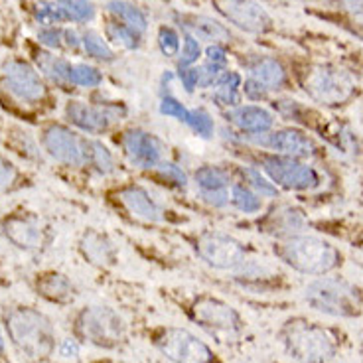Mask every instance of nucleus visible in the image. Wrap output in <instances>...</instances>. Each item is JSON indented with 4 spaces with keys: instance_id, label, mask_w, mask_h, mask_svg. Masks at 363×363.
I'll list each match as a JSON object with an SVG mask.
<instances>
[{
    "instance_id": "f257e3e1",
    "label": "nucleus",
    "mask_w": 363,
    "mask_h": 363,
    "mask_svg": "<svg viewBox=\"0 0 363 363\" xmlns=\"http://www.w3.org/2000/svg\"><path fill=\"white\" fill-rule=\"evenodd\" d=\"M272 251L279 261L304 274L322 277V274L336 271L342 264L340 249L316 235L296 233V235L282 239L281 243L272 247Z\"/></svg>"
},
{
    "instance_id": "f03ea898",
    "label": "nucleus",
    "mask_w": 363,
    "mask_h": 363,
    "mask_svg": "<svg viewBox=\"0 0 363 363\" xmlns=\"http://www.w3.org/2000/svg\"><path fill=\"white\" fill-rule=\"evenodd\" d=\"M281 336L289 355L298 363H328L340 350V342L332 330L302 318L289 320Z\"/></svg>"
},
{
    "instance_id": "7ed1b4c3",
    "label": "nucleus",
    "mask_w": 363,
    "mask_h": 363,
    "mask_svg": "<svg viewBox=\"0 0 363 363\" xmlns=\"http://www.w3.org/2000/svg\"><path fill=\"white\" fill-rule=\"evenodd\" d=\"M6 330L20 354L30 359H44L54 354L55 332L50 318L28 306L12 308L6 314Z\"/></svg>"
},
{
    "instance_id": "20e7f679",
    "label": "nucleus",
    "mask_w": 363,
    "mask_h": 363,
    "mask_svg": "<svg viewBox=\"0 0 363 363\" xmlns=\"http://www.w3.org/2000/svg\"><path fill=\"white\" fill-rule=\"evenodd\" d=\"M310 308L334 318H355L363 314L362 291L342 279H318L304 289Z\"/></svg>"
},
{
    "instance_id": "39448f33",
    "label": "nucleus",
    "mask_w": 363,
    "mask_h": 363,
    "mask_svg": "<svg viewBox=\"0 0 363 363\" xmlns=\"http://www.w3.org/2000/svg\"><path fill=\"white\" fill-rule=\"evenodd\" d=\"M300 82L312 99L326 107H342L355 95L352 75L336 65H310L302 72Z\"/></svg>"
},
{
    "instance_id": "423d86ee",
    "label": "nucleus",
    "mask_w": 363,
    "mask_h": 363,
    "mask_svg": "<svg viewBox=\"0 0 363 363\" xmlns=\"http://www.w3.org/2000/svg\"><path fill=\"white\" fill-rule=\"evenodd\" d=\"M77 332L85 342L107 350L118 347L127 336L123 318L107 306H89L83 310L77 318Z\"/></svg>"
},
{
    "instance_id": "0eeeda50",
    "label": "nucleus",
    "mask_w": 363,
    "mask_h": 363,
    "mask_svg": "<svg viewBox=\"0 0 363 363\" xmlns=\"http://www.w3.org/2000/svg\"><path fill=\"white\" fill-rule=\"evenodd\" d=\"M259 170H263L274 186H281L284 190H316L322 182L314 166L302 162L298 158H291V156L263 155Z\"/></svg>"
},
{
    "instance_id": "6e6552de",
    "label": "nucleus",
    "mask_w": 363,
    "mask_h": 363,
    "mask_svg": "<svg viewBox=\"0 0 363 363\" xmlns=\"http://www.w3.org/2000/svg\"><path fill=\"white\" fill-rule=\"evenodd\" d=\"M155 345L172 363H216L213 350L184 328L160 330L155 336Z\"/></svg>"
},
{
    "instance_id": "1a4fd4ad",
    "label": "nucleus",
    "mask_w": 363,
    "mask_h": 363,
    "mask_svg": "<svg viewBox=\"0 0 363 363\" xmlns=\"http://www.w3.org/2000/svg\"><path fill=\"white\" fill-rule=\"evenodd\" d=\"M196 253L201 261L219 271H235L241 263H245V245L233 235L208 231L198 237Z\"/></svg>"
},
{
    "instance_id": "9d476101",
    "label": "nucleus",
    "mask_w": 363,
    "mask_h": 363,
    "mask_svg": "<svg viewBox=\"0 0 363 363\" xmlns=\"http://www.w3.org/2000/svg\"><path fill=\"white\" fill-rule=\"evenodd\" d=\"M190 318L206 328L209 334H237L243 328V320L235 308H231L227 302L216 296H198L191 302Z\"/></svg>"
},
{
    "instance_id": "9b49d317",
    "label": "nucleus",
    "mask_w": 363,
    "mask_h": 363,
    "mask_svg": "<svg viewBox=\"0 0 363 363\" xmlns=\"http://www.w3.org/2000/svg\"><path fill=\"white\" fill-rule=\"evenodd\" d=\"M48 155L65 166H83L89 162V140H85L73 130L62 125H50L42 136Z\"/></svg>"
},
{
    "instance_id": "f8f14e48",
    "label": "nucleus",
    "mask_w": 363,
    "mask_h": 363,
    "mask_svg": "<svg viewBox=\"0 0 363 363\" xmlns=\"http://www.w3.org/2000/svg\"><path fill=\"white\" fill-rule=\"evenodd\" d=\"M249 143L261 148H269L274 155L291 156L298 160L318 155L316 143L298 128H281V130H269L263 135H253L249 136Z\"/></svg>"
},
{
    "instance_id": "ddd939ff",
    "label": "nucleus",
    "mask_w": 363,
    "mask_h": 363,
    "mask_svg": "<svg viewBox=\"0 0 363 363\" xmlns=\"http://www.w3.org/2000/svg\"><path fill=\"white\" fill-rule=\"evenodd\" d=\"M121 148L127 156L130 164H135L136 168H156L162 162L164 156V143L152 133L143 130V128H128L121 135Z\"/></svg>"
},
{
    "instance_id": "4468645a",
    "label": "nucleus",
    "mask_w": 363,
    "mask_h": 363,
    "mask_svg": "<svg viewBox=\"0 0 363 363\" xmlns=\"http://www.w3.org/2000/svg\"><path fill=\"white\" fill-rule=\"evenodd\" d=\"M219 14H223L231 24L251 32V34H264L271 30L272 20L269 12L255 0H211Z\"/></svg>"
},
{
    "instance_id": "2eb2a0df",
    "label": "nucleus",
    "mask_w": 363,
    "mask_h": 363,
    "mask_svg": "<svg viewBox=\"0 0 363 363\" xmlns=\"http://www.w3.org/2000/svg\"><path fill=\"white\" fill-rule=\"evenodd\" d=\"M65 115L75 127H79L91 135H101L121 117L127 115V109L123 105H105V107H93L85 105L82 101H72L65 109Z\"/></svg>"
},
{
    "instance_id": "dca6fc26",
    "label": "nucleus",
    "mask_w": 363,
    "mask_h": 363,
    "mask_svg": "<svg viewBox=\"0 0 363 363\" xmlns=\"http://www.w3.org/2000/svg\"><path fill=\"white\" fill-rule=\"evenodd\" d=\"M4 82L6 89L16 97L18 101L26 103H38L45 97V87L40 75L34 72V67H30L24 62H6L4 64Z\"/></svg>"
},
{
    "instance_id": "f3484780",
    "label": "nucleus",
    "mask_w": 363,
    "mask_h": 363,
    "mask_svg": "<svg viewBox=\"0 0 363 363\" xmlns=\"http://www.w3.org/2000/svg\"><path fill=\"white\" fill-rule=\"evenodd\" d=\"M117 198L121 208L138 221H145V223L164 221V209L150 198V194L143 186H136V184L121 186L117 191Z\"/></svg>"
},
{
    "instance_id": "a211bd4d",
    "label": "nucleus",
    "mask_w": 363,
    "mask_h": 363,
    "mask_svg": "<svg viewBox=\"0 0 363 363\" xmlns=\"http://www.w3.org/2000/svg\"><path fill=\"white\" fill-rule=\"evenodd\" d=\"M225 118L227 123H231L239 133L247 136L269 133L274 125V115L259 105H239L235 109L227 111Z\"/></svg>"
},
{
    "instance_id": "6ab92c4d",
    "label": "nucleus",
    "mask_w": 363,
    "mask_h": 363,
    "mask_svg": "<svg viewBox=\"0 0 363 363\" xmlns=\"http://www.w3.org/2000/svg\"><path fill=\"white\" fill-rule=\"evenodd\" d=\"M2 233L20 249H40L44 245V229L36 219L30 218H9L2 223Z\"/></svg>"
},
{
    "instance_id": "aec40b11",
    "label": "nucleus",
    "mask_w": 363,
    "mask_h": 363,
    "mask_svg": "<svg viewBox=\"0 0 363 363\" xmlns=\"http://www.w3.org/2000/svg\"><path fill=\"white\" fill-rule=\"evenodd\" d=\"M82 253L87 261H91L93 264H99V267L113 264L117 259V249L113 245V241L99 231H87L83 235Z\"/></svg>"
},
{
    "instance_id": "412c9836",
    "label": "nucleus",
    "mask_w": 363,
    "mask_h": 363,
    "mask_svg": "<svg viewBox=\"0 0 363 363\" xmlns=\"http://www.w3.org/2000/svg\"><path fill=\"white\" fill-rule=\"evenodd\" d=\"M249 75L263 83L269 91H279L286 85V72L274 57H257L249 64Z\"/></svg>"
},
{
    "instance_id": "4be33fe9",
    "label": "nucleus",
    "mask_w": 363,
    "mask_h": 363,
    "mask_svg": "<svg viewBox=\"0 0 363 363\" xmlns=\"http://www.w3.org/2000/svg\"><path fill=\"white\" fill-rule=\"evenodd\" d=\"M304 225H306V218L296 208L277 209V211H272L271 216L264 219L267 231L279 237H284V239L291 235H296Z\"/></svg>"
},
{
    "instance_id": "5701e85b",
    "label": "nucleus",
    "mask_w": 363,
    "mask_h": 363,
    "mask_svg": "<svg viewBox=\"0 0 363 363\" xmlns=\"http://www.w3.org/2000/svg\"><path fill=\"white\" fill-rule=\"evenodd\" d=\"M182 24L196 40L200 38L209 44H219L231 38L229 30L223 24H219L218 20L209 18V16H182Z\"/></svg>"
},
{
    "instance_id": "b1692460",
    "label": "nucleus",
    "mask_w": 363,
    "mask_h": 363,
    "mask_svg": "<svg viewBox=\"0 0 363 363\" xmlns=\"http://www.w3.org/2000/svg\"><path fill=\"white\" fill-rule=\"evenodd\" d=\"M38 291L42 292L45 298L54 300V302H72L75 298V289H73L72 281L60 272L44 274L38 281Z\"/></svg>"
},
{
    "instance_id": "393cba45",
    "label": "nucleus",
    "mask_w": 363,
    "mask_h": 363,
    "mask_svg": "<svg viewBox=\"0 0 363 363\" xmlns=\"http://www.w3.org/2000/svg\"><path fill=\"white\" fill-rule=\"evenodd\" d=\"M239 87H241V77L235 72H225L216 85L211 99L216 101V105H219V107L235 109L241 103Z\"/></svg>"
},
{
    "instance_id": "a878e982",
    "label": "nucleus",
    "mask_w": 363,
    "mask_h": 363,
    "mask_svg": "<svg viewBox=\"0 0 363 363\" xmlns=\"http://www.w3.org/2000/svg\"><path fill=\"white\" fill-rule=\"evenodd\" d=\"M194 180L198 184L200 191H216V190H229L231 188V176L225 168L221 166H211L206 164L196 170Z\"/></svg>"
},
{
    "instance_id": "bb28decb",
    "label": "nucleus",
    "mask_w": 363,
    "mask_h": 363,
    "mask_svg": "<svg viewBox=\"0 0 363 363\" xmlns=\"http://www.w3.org/2000/svg\"><path fill=\"white\" fill-rule=\"evenodd\" d=\"M229 201L243 213H259L263 208L261 196L245 184H231L229 188Z\"/></svg>"
},
{
    "instance_id": "cd10ccee",
    "label": "nucleus",
    "mask_w": 363,
    "mask_h": 363,
    "mask_svg": "<svg viewBox=\"0 0 363 363\" xmlns=\"http://www.w3.org/2000/svg\"><path fill=\"white\" fill-rule=\"evenodd\" d=\"M107 9L118 16V20H123V24H127L128 28H133L136 34H140V32H145L146 30V16L140 12V10L133 6V4H128L125 0H111L109 4H107Z\"/></svg>"
},
{
    "instance_id": "c85d7f7f",
    "label": "nucleus",
    "mask_w": 363,
    "mask_h": 363,
    "mask_svg": "<svg viewBox=\"0 0 363 363\" xmlns=\"http://www.w3.org/2000/svg\"><path fill=\"white\" fill-rule=\"evenodd\" d=\"M239 172H241L243 180H245V186L257 191L261 198H277L279 188L259 168H255V166H239Z\"/></svg>"
},
{
    "instance_id": "c756f323",
    "label": "nucleus",
    "mask_w": 363,
    "mask_h": 363,
    "mask_svg": "<svg viewBox=\"0 0 363 363\" xmlns=\"http://www.w3.org/2000/svg\"><path fill=\"white\" fill-rule=\"evenodd\" d=\"M38 65L40 69L55 83H72V65L62 57H55L50 54L38 55Z\"/></svg>"
},
{
    "instance_id": "7c9ffc66",
    "label": "nucleus",
    "mask_w": 363,
    "mask_h": 363,
    "mask_svg": "<svg viewBox=\"0 0 363 363\" xmlns=\"http://www.w3.org/2000/svg\"><path fill=\"white\" fill-rule=\"evenodd\" d=\"M57 6L65 18L75 22H89L95 16V6L89 0H57Z\"/></svg>"
},
{
    "instance_id": "2f4dec72",
    "label": "nucleus",
    "mask_w": 363,
    "mask_h": 363,
    "mask_svg": "<svg viewBox=\"0 0 363 363\" xmlns=\"http://www.w3.org/2000/svg\"><path fill=\"white\" fill-rule=\"evenodd\" d=\"M89 162L97 168L99 174H111L115 170V160L111 150L99 140H89Z\"/></svg>"
},
{
    "instance_id": "473e14b6",
    "label": "nucleus",
    "mask_w": 363,
    "mask_h": 363,
    "mask_svg": "<svg viewBox=\"0 0 363 363\" xmlns=\"http://www.w3.org/2000/svg\"><path fill=\"white\" fill-rule=\"evenodd\" d=\"M186 125H188L196 135L201 136V138L213 136V130H216V123H213V118H211V115H209L206 109L190 111Z\"/></svg>"
},
{
    "instance_id": "72a5a7b5",
    "label": "nucleus",
    "mask_w": 363,
    "mask_h": 363,
    "mask_svg": "<svg viewBox=\"0 0 363 363\" xmlns=\"http://www.w3.org/2000/svg\"><path fill=\"white\" fill-rule=\"evenodd\" d=\"M82 44L85 48V52L97 60H105V62H111L113 60V50H111L107 42L97 34V32H85L82 38Z\"/></svg>"
},
{
    "instance_id": "f704fd0d",
    "label": "nucleus",
    "mask_w": 363,
    "mask_h": 363,
    "mask_svg": "<svg viewBox=\"0 0 363 363\" xmlns=\"http://www.w3.org/2000/svg\"><path fill=\"white\" fill-rule=\"evenodd\" d=\"M107 36L115 42V44L123 45L127 50H135L138 48V36L133 28H128L127 24H118V22H109L107 24Z\"/></svg>"
},
{
    "instance_id": "c9c22d12",
    "label": "nucleus",
    "mask_w": 363,
    "mask_h": 363,
    "mask_svg": "<svg viewBox=\"0 0 363 363\" xmlns=\"http://www.w3.org/2000/svg\"><path fill=\"white\" fill-rule=\"evenodd\" d=\"M103 82V75L99 69L91 67V65L79 64L72 65V83L73 85H82V87H97Z\"/></svg>"
},
{
    "instance_id": "e433bc0d",
    "label": "nucleus",
    "mask_w": 363,
    "mask_h": 363,
    "mask_svg": "<svg viewBox=\"0 0 363 363\" xmlns=\"http://www.w3.org/2000/svg\"><path fill=\"white\" fill-rule=\"evenodd\" d=\"M158 172H160L164 180H168L176 188H180V190L188 188V174L184 172L180 166H176L172 162H164L162 160V162L158 164Z\"/></svg>"
},
{
    "instance_id": "4c0bfd02",
    "label": "nucleus",
    "mask_w": 363,
    "mask_h": 363,
    "mask_svg": "<svg viewBox=\"0 0 363 363\" xmlns=\"http://www.w3.org/2000/svg\"><path fill=\"white\" fill-rule=\"evenodd\" d=\"M158 45H160L164 55H168V57L178 55V52H180V36L176 34V30H172V28L162 26L158 30Z\"/></svg>"
},
{
    "instance_id": "58836bf2",
    "label": "nucleus",
    "mask_w": 363,
    "mask_h": 363,
    "mask_svg": "<svg viewBox=\"0 0 363 363\" xmlns=\"http://www.w3.org/2000/svg\"><path fill=\"white\" fill-rule=\"evenodd\" d=\"M160 113H162L164 117L176 118V121H180V123H186V121H188V115H190V111L186 109L176 97H170V95H166V97H162V101H160Z\"/></svg>"
},
{
    "instance_id": "ea45409f",
    "label": "nucleus",
    "mask_w": 363,
    "mask_h": 363,
    "mask_svg": "<svg viewBox=\"0 0 363 363\" xmlns=\"http://www.w3.org/2000/svg\"><path fill=\"white\" fill-rule=\"evenodd\" d=\"M34 16L40 24H55V22L65 18L60 6L52 4V2H38L36 9H34Z\"/></svg>"
},
{
    "instance_id": "a19ab883",
    "label": "nucleus",
    "mask_w": 363,
    "mask_h": 363,
    "mask_svg": "<svg viewBox=\"0 0 363 363\" xmlns=\"http://www.w3.org/2000/svg\"><path fill=\"white\" fill-rule=\"evenodd\" d=\"M200 54H201L200 42L191 36V34H186V36H184V50H182V57H180L182 67H188V65H191L194 62H198Z\"/></svg>"
},
{
    "instance_id": "79ce46f5",
    "label": "nucleus",
    "mask_w": 363,
    "mask_h": 363,
    "mask_svg": "<svg viewBox=\"0 0 363 363\" xmlns=\"http://www.w3.org/2000/svg\"><path fill=\"white\" fill-rule=\"evenodd\" d=\"M225 73V65L218 64H206L200 67V87H211V85H218V82L223 77Z\"/></svg>"
},
{
    "instance_id": "37998d69",
    "label": "nucleus",
    "mask_w": 363,
    "mask_h": 363,
    "mask_svg": "<svg viewBox=\"0 0 363 363\" xmlns=\"http://www.w3.org/2000/svg\"><path fill=\"white\" fill-rule=\"evenodd\" d=\"M16 168L9 162V160H4V158H0V191L2 190H9L10 186L16 182Z\"/></svg>"
},
{
    "instance_id": "c03bdc74",
    "label": "nucleus",
    "mask_w": 363,
    "mask_h": 363,
    "mask_svg": "<svg viewBox=\"0 0 363 363\" xmlns=\"http://www.w3.org/2000/svg\"><path fill=\"white\" fill-rule=\"evenodd\" d=\"M180 82L184 85V89L191 93L196 87H200V69L198 67H182Z\"/></svg>"
},
{
    "instance_id": "a18cd8bd",
    "label": "nucleus",
    "mask_w": 363,
    "mask_h": 363,
    "mask_svg": "<svg viewBox=\"0 0 363 363\" xmlns=\"http://www.w3.org/2000/svg\"><path fill=\"white\" fill-rule=\"evenodd\" d=\"M243 91H245V95L249 99L253 101H263L267 99V95H269V89L264 87L263 83H259L253 77H249L245 83H243Z\"/></svg>"
},
{
    "instance_id": "49530a36",
    "label": "nucleus",
    "mask_w": 363,
    "mask_h": 363,
    "mask_svg": "<svg viewBox=\"0 0 363 363\" xmlns=\"http://www.w3.org/2000/svg\"><path fill=\"white\" fill-rule=\"evenodd\" d=\"M201 200L206 201L211 208H225L229 203V190H216V191H201Z\"/></svg>"
},
{
    "instance_id": "de8ad7c7",
    "label": "nucleus",
    "mask_w": 363,
    "mask_h": 363,
    "mask_svg": "<svg viewBox=\"0 0 363 363\" xmlns=\"http://www.w3.org/2000/svg\"><path fill=\"white\" fill-rule=\"evenodd\" d=\"M62 32H57V30H42L40 32V42L45 44L48 48H60L62 45Z\"/></svg>"
},
{
    "instance_id": "09e8293b",
    "label": "nucleus",
    "mask_w": 363,
    "mask_h": 363,
    "mask_svg": "<svg viewBox=\"0 0 363 363\" xmlns=\"http://www.w3.org/2000/svg\"><path fill=\"white\" fill-rule=\"evenodd\" d=\"M206 55H208V62L209 64H218V65H225V50L221 48L219 44H213L209 45L208 52H206Z\"/></svg>"
},
{
    "instance_id": "8fccbe9b",
    "label": "nucleus",
    "mask_w": 363,
    "mask_h": 363,
    "mask_svg": "<svg viewBox=\"0 0 363 363\" xmlns=\"http://www.w3.org/2000/svg\"><path fill=\"white\" fill-rule=\"evenodd\" d=\"M62 354H64L65 357L77 355V345H75V342H72V340H65L64 344H62Z\"/></svg>"
},
{
    "instance_id": "3c124183",
    "label": "nucleus",
    "mask_w": 363,
    "mask_h": 363,
    "mask_svg": "<svg viewBox=\"0 0 363 363\" xmlns=\"http://www.w3.org/2000/svg\"><path fill=\"white\" fill-rule=\"evenodd\" d=\"M64 38L67 40L65 44L69 45V48H77V45H79V38H77V34H75V32H72V30H65Z\"/></svg>"
},
{
    "instance_id": "603ef678",
    "label": "nucleus",
    "mask_w": 363,
    "mask_h": 363,
    "mask_svg": "<svg viewBox=\"0 0 363 363\" xmlns=\"http://www.w3.org/2000/svg\"><path fill=\"white\" fill-rule=\"evenodd\" d=\"M345 4L350 10H357V12L363 10V0H345Z\"/></svg>"
},
{
    "instance_id": "864d4df0",
    "label": "nucleus",
    "mask_w": 363,
    "mask_h": 363,
    "mask_svg": "<svg viewBox=\"0 0 363 363\" xmlns=\"http://www.w3.org/2000/svg\"><path fill=\"white\" fill-rule=\"evenodd\" d=\"M354 32H355V36H359L363 40V20H359V22H355Z\"/></svg>"
},
{
    "instance_id": "5fc2aeb1",
    "label": "nucleus",
    "mask_w": 363,
    "mask_h": 363,
    "mask_svg": "<svg viewBox=\"0 0 363 363\" xmlns=\"http://www.w3.org/2000/svg\"><path fill=\"white\" fill-rule=\"evenodd\" d=\"M4 352V340H2V334H0V354Z\"/></svg>"
}]
</instances>
